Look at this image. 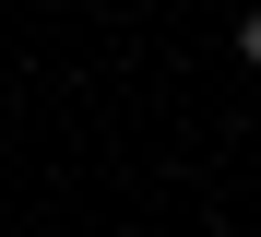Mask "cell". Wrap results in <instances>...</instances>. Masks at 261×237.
<instances>
[{"label": "cell", "instance_id": "1", "mask_svg": "<svg viewBox=\"0 0 261 237\" xmlns=\"http://www.w3.org/2000/svg\"><path fill=\"white\" fill-rule=\"evenodd\" d=\"M226 47H238V60L261 71V12H238V36H226Z\"/></svg>", "mask_w": 261, "mask_h": 237}]
</instances>
